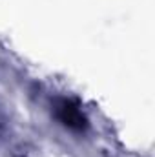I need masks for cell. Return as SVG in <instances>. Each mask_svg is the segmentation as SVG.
Masks as SVG:
<instances>
[{
  "label": "cell",
  "instance_id": "cell-1",
  "mask_svg": "<svg viewBox=\"0 0 155 157\" xmlns=\"http://www.w3.org/2000/svg\"><path fill=\"white\" fill-rule=\"evenodd\" d=\"M0 133H2V119H0Z\"/></svg>",
  "mask_w": 155,
  "mask_h": 157
}]
</instances>
